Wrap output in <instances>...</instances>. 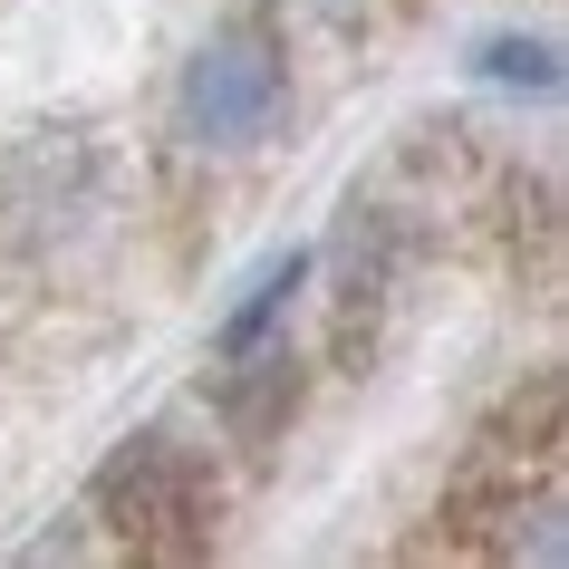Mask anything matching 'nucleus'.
Wrapping results in <instances>:
<instances>
[{
	"instance_id": "nucleus-1",
	"label": "nucleus",
	"mask_w": 569,
	"mask_h": 569,
	"mask_svg": "<svg viewBox=\"0 0 569 569\" xmlns=\"http://www.w3.org/2000/svg\"><path fill=\"white\" fill-rule=\"evenodd\" d=\"M280 107H290V68H280L261 20L212 30L193 49V68H183V88H174V126H183V146H203V154L261 146L270 126H280Z\"/></svg>"
},
{
	"instance_id": "nucleus-2",
	"label": "nucleus",
	"mask_w": 569,
	"mask_h": 569,
	"mask_svg": "<svg viewBox=\"0 0 569 569\" xmlns=\"http://www.w3.org/2000/svg\"><path fill=\"white\" fill-rule=\"evenodd\" d=\"M290 290H300V251H280V261H261V280H251V300H241L232 319H222V358H241V348H251V338L270 329V309L290 300Z\"/></svg>"
},
{
	"instance_id": "nucleus-3",
	"label": "nucleus",
	"mask_w": 569,
	"mask_h": 569,
	"mask_svg": "<svg viewBox=\"0 0 569 569\" xmlns=\"http://www.w3.org/2000/svg\"><path fill=\"white\" fill-rule=\"evenodd\" d=\"M482 68H492V78H521V88H560L550 49H482Z\"/></svg>"
}]
</instances>
